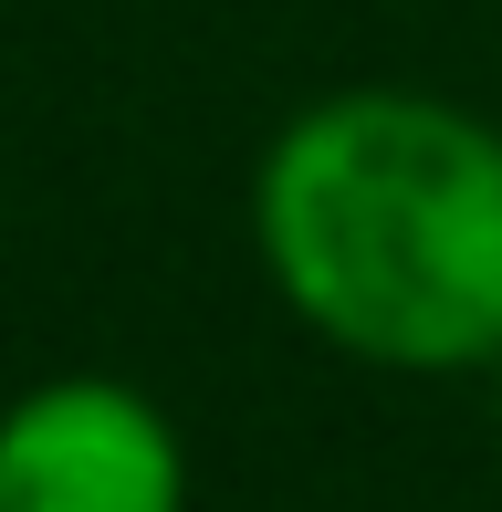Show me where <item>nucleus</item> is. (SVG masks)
Masks as SVG:
<instances>
[{
  "label": "nucleus",
  "mask_w": 502,
  "mask_h": 512,
  "mask_svg": "<svg viewBox=\"0 0 502 512\" xmlns=\"http://www.w3.org/2000/svg\"><path fill=\"white\" fill-rule=\"evenodd\" d=\"M251 251L335 356L482 377L502 356V126L419 84H335L272 126Z\"/></svg>",
  "instance_id": "f257e3e1"
},
{
  "label": "nucleus",
  "mask_w": 502,
  "mask_h": 512,
  "mask_svg": "<svg viewBox=\"0 0 502 512\" xmlns=\"http://www.w3.org/2000/svg\"><path fill=\"white\" fill-rule=\"evenodd\" d=\"M0 512H189V439L126 377H42L0 408Z\"/></svg>",
  "instance_id": "f03ea898"
},
{
  "label": "nucleus",
  "mask_w": 502,
  "mask_h": 512,
  "mask_svg": "<svg viewBox=\"0 0 502 512\" xmlns=\"http://www.w3.org/2000/svg\"><path fill=\"white\" fill-rule=\"evenodd\" d=\"M482 377H492V439H502V356H492V366H482Z\"/></svg>",
  "instance_id": "7ed1b4c3"
}]
</instances>
